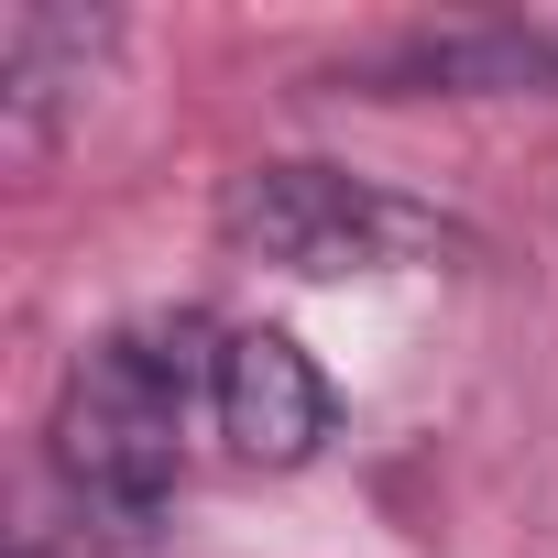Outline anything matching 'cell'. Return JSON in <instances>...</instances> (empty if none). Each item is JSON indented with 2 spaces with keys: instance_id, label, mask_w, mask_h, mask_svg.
I'll return each mask as SVG.
<instances>
[{
  "instance_id": "cell-1",
  "label": "cell",
  "mask_w": 558,
  "mask_h": 558,
  "mask_svg": "<svg viewBox=\"0 0 558 558\" xmlns=\"http://www.w3.org/2000/svg\"><path fill=\"white\" fill-rule=\"evenodd\" d=\"M197 384H219V351H208V318H154V329H110L66 395H56V482L110 514V525H154L165 493H175V460H186V405Z\"/></svg>"
},
{
  "instance_id": "cell-2",
  "label": "cell",
  "mask_w": 558,
  "mask_h": 558,
  "mask_svg": "<svg viewBox=\"0 0 558 558\" xmlns=\"http://www.w3.org/2000/svg\"><path fill=\"white\" fill-rule=\"evenodd\" d=\"M219 241L241 263L274 274H307V286H340V274H416V263H471L482 241L351 165H307V154H274L241 165L219 186Z\"/></svg>"
},
{
  "instance_id": "cell-3",
  "label": "cell",
  "mask_w": 558,
  "mask_h": 558,
  "mask_svg": "<svg viewBox=\"0 0 558 558\" xmlns=\"http://www.w3.org/2000/svg\"><path fill=\"white\" fill-rule=\"evenodd\" d=\"M329 99H558V23H405L340 66Z\"/></svg>"
},
{
  "instance_id": "cell-4",
  "label": "cell",
  "mask_w": 558,
  "mask_h": 558,
  "mask_svg": "<svg viewBox=\"0 0 558 558\" xmlns=\"http://www.w3.org/2000/svg\"><path fill=\"white\" fill-rule=\"evenodd\" d=\"M208 405H219V438H230L252 471H296V460H318L329 427H340V395H329V373L307 362L296 329H230Z\"/></svg>"
},
{
  "instance_id": "cell-5",
  "label": "cell",
  "mask_w": 558,
  "mask_h": 558,
  "mask_svg": "<svg viewBox=\"0 0 558 558\" xmlns=\"http://www.w3.org/2000/svg\"><path fill=\"white\" fill-rule=\"evenodd\" d=\"M121 23L110 12H12L0 23V132H12V154H45L56 121L88 99V77L110 66Z\"/></svg>"
},
{
  "instance_id": "cell-6",
  "label": "cell",
  "mask_w": 558,
  "mask_h": 558,
  "mask_svg": "<svg viewBox=\"0 0 558 558\" xmlns=\"http://www.w3.org/2000/svg\"><path fill=\"white\" fill-rule=\"evenodd\" d=\"M23 558H45V547H23Z\"/></svg>"
}]
</instances>
